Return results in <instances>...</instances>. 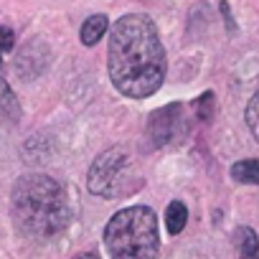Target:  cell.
Here are the masks:
<instances>
[{"label": "cell", "mask_w": 259, "mask_h": 259, "mask_svg": "<svg viewBox=\"0 0 259 259\" xmlns=\"http://www.w3.org/2000/svg\"><path fill=\"white\" fill-rule=\"evenodd\" d=\"M107 66L114 89L130 99H145L160 89L168 61L158 26L148 13H127L114 23Z\"/></svg>", "instance_id": "1"}, {"label": "cell", "mask_w": 259, "mask_h": 259, "mask_svg": "<svg viewBox=\"0 0 259 259\" xmlns=\"http://www.w3.org/2000/svg\"><path fill=\"white\" fill-rule=\"evenodd\" d=\"M13 221L31 239H51L71 221V206L59 181L44 173H28L13 186Z\"/></svg>", "instance_id": "2"}, {"label": "cell", "mask_w": 259, "mask_h": 259, "mask_svg": "<svg viewBox=\"0 0 259 259\" xmlns=\"http://www.w3.org/2000/svg\"><path fill=\"white\" fill-rule=\"evenodd\" d=\"M104 244L112 259H158V216L148 206L117 211L104 226Z\"/></svg>", "instance_id": "3"}, {"label": "cell", "mask_w": 259, "mask_h": 259, "mask_svg": "<svg viewBox=\"0 0 259 259\" xmlns=\"http://www.w3.org/2000/svg\"><path fill=\"white\" fill-rule=\"evenodd\" d=\"M87 186L99 198H122L135 193L143 181L133 173V158H130L127 148H109L99 153L92 163Z\"/></svg>", "instance_id": "4"}, {"label": "cell", "mask_w": 259, "mask_h": 259, "mask_svg": "<svg viewBox=\"0 0 259 259\" xmlns=\"http://www.w3.org/2000/svg\"><path fill=\"white\" fill-rule=\"evenodd\" d=\"M178 119H181V104H168V107H163V109L150 114L148 140H150L153 148H160V145H165V143H170L176 138Z\"/></svg>", "instance_id": "5"}, {"label": "cell", "mask_w": 259, "mask_h": 259, "mask_svg": "<svg viewBox=\"0 0 259 259\" xmlns=\"http://www.w3.org/2000/svg\"><path fill=\"white\" fill-rule=\"evenodd\" d=\"M21 102H18V97L13 94V89H11V84L0 76V122L3 124H18L21 122Z\"/></svg>", "instance_id": "6"}, {"label": "cell", "mask_w": 259, "mask_h": 259, "mask_svg": "<svg viewBox=\"0 0 259 259\" xmlns=\"http://www.w3.org/2000/svg\"><path fill=\"white\" fill-rule=\"evenodd\" d=\"M107 28H109V21H107V16H104V13L89 16V18L81 23L79 38H81V44H84V46H97V41H99V38H104Z\"/></svg>", "instance_id": "7"}, {"label": "cell", "mask_w": 259, "mask_h": 259, "mask_svg": "<svg viewBox=\"0 0 259 259\" xmlns=\"http://www.w3.org/2000/svg\"><path fill=\"white\" fill-rule=\"evenodd\" d=\"M236 246H239V259H259V236L249 226L236 229Z\"/></svg>", "instance_id": "8"}, {"label": "cell", "mask_w": 259, "mask_h": 259, "mask_svg": "<svg viewBox=\"0 0 259 259\" xmlns=\"http://www.w3.org/2000/svg\"><path fill=\"white\" fill-rule=\"evenodd\" d=\"M231 178L236 183H249V186H259V160L256 158H246L231 165Z\"/></svg>", "instance_id": "9"}, {"label": "cell", "mask_w": 259, "mask_h": 259, "mask_svg": "<svg viewBox=\"0 0 259 259\" xmlns=\"http://www.w3.org/2000/svg\"><path fill=\"white\" fill-rule=\"evenodd\" d=\"M188 224V208L183 201H170L165 208V226L170 234H181Z\"/></svg>", "instance_id": "10"}, {"label": "cell", "mask_w": 259, "mask_h": 259, "mask_svg": "<svg viewBox=\"0 0 259 259\" xmlns=\"http://www.w3.org/2000/svg\"><path fill=\"white\" fill-rule=\"evenodd\" d=\"M213 112H216L213 92H203V94L196 99V114H198V119H203V122H211V119H213Z\"/></svg>", "instance_id": "11"}, {"label": "cell", "mask_w": 259, "mask_h": 259, "mask_svg": "<svg viewBox=\"0 0 259 259\" xmlns=\"http://www.w3.org/2000/svg\"><path fill=\"white\" fill-rule=\"evenodd\" d=\"M246 124H249V133L254 135V140L259 143V92H254V97L246 104Z\"/></svg>", "instance_id": "12"}, {"label": "cell", "mask_w": 259, "mask_h": 259, "mask_svg": "<svg viewBox=\"0 0 259 259\" xmlns=\"http://www.w3.org/2000/svg\"><path fill=\"white\" fill-rule=\"evenodd\" d=\"M16 46V33L6 26H0V56H3L6 51H11Z\"/></svg>", "instance_id": "13"}, {"label": "cell", "mask_w": 259, "mask_h": 259, "mask_svg": "<svg viewBox=\"0 0 259 259\" xmlns=\"http://www.w3.org/2000/svg\"><path fill=\"white\" fill-rule=\"evenodd\" d=\"M74 259H99V256H97L94 251H84V254H76Z\"/></svg>", "instance_id": "14"}, {"label": "cell", "mask_w": 259, "mask_h": 259, "mask_svg": "<svg viewBox=\"0 0 259 259\" xmlns=\"http://www.w3.org/2000/svg\"><path fill=\"white\" fill-rule=\"evenodd\" d=\"M0 64H3V61H0Z\"/></svg>", "instance_id": "15"}]
</instances>
